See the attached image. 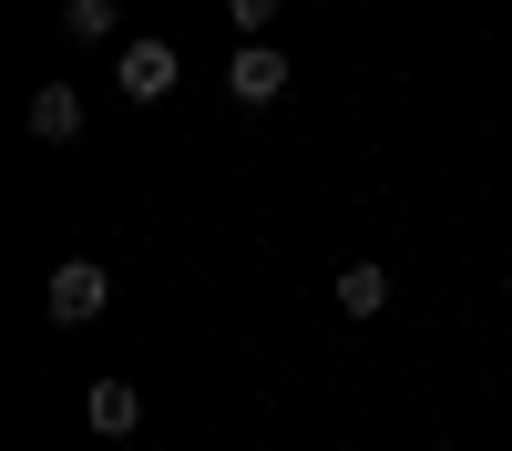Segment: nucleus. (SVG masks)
<instances>
[{
  "instance_id": "1",
  "label": "nucleus",
  "mask_w": 512,
  "mask_h": 451,
  "mask_svg": "<svg viewBox=\"0 0 512 451\" xmlns=\"http://www.w3.org/2000/svg\"><path fill=\"white\" fill-rule=\"evenodd\" d=\"M103 298H113V277H103L93 257H62V267H52V287H41V308H52L62 328H82V318H103Z\"/></svg>"
},
{
  "instance_id": "2",
  "label": "nucleus",
  "mask_w": 512,
  "mask_h": 451,
  "mask_svg": "<svg viewBox=\"0 0 512 451\" xmlns=\"http://www.w3.org/2000/svg\"><path fill=\"white\" fill-rule=\"evenodd\" d=\"M113 82H123L134 103H164V93L185 82V62H175V41H123V52H113Z\"/></svg>"
},
{
  "instance_id": "3",
  "label": "nucleus",
  "mask_w": 512,
  "mask_h": 451,
  "mask_svg": "<svg viewBox=\"0 0 512 451\" xmlns=\"http://www.w3.org/2000/svg\"><path fill=\"white\" fill-rule=\"evenodd\" d=\"M226 93H236L246 113H256V103H277V93H287V52H277V41H246V52L226 62Z\"/></svg>"
},
{
  "instance_id": "4",
  "label": "nucleus",
  "mask_w": 512,
  "mask_h": 451,
  "mask_svg": "<svg viewBox=\"0 0 512 451\" xmlns=\"http://www.w3.org/2000/svg\"><path fill=\"white\" fill-rule=\"evenodd\" d=\"M82 421H93L103 441H134V431H144V390H134V380H93V400H82Z\"/></svg>"
},
{
  "instance_id": "5",
  "label": "nucleus",
  "mask_w": 512,
  "mask_h": 451,
  "mask_svg": "<svg viewBox=\"0 0 512 451\" xmlns=\"http://www.w3.org/2000/svg\"><path fill=\"white\" fill-rule=\"evenodd\" d=\"M338 308H349V318H390V267L349 257V267H338Z\"/></svg>"
},
{
  "instance_id": "6",
  "label": "nucleus",
  "mask_w": 512,
  "mask_h": 451,
  "mask_svg": "<svg viewBox=\"0 0 512 451\" xmlns=\"http://www.w3.org/2000/svg\"><path fill=\"white\" fill-rule=\"evenodd\" d=\"M31 134L41 144H72L82 134V93H72V82H41V93H31Z\"/></svg>"
},
{
  "instance_id": "7",
  "label": "nucleus",
  "mask_w": 512,
  "mask_h": 451,
  "mask_svg": "<svg viewBox=\"0 0 512 451\" xmlns=\"http://www.w3.org/2000/svg\"><path fill=\"white\" fill-rule=\"evenodd\" d=\"M113 21H123L113 0H62V31H72V41H113Z\"/></svg>"
},
{
  "instance_id": "8",
  "label": "nucleus",
  "mask_w": 512,
  "mask_h": 451,
  "mask_svg": "<svg viewBox=\"0 0 512 451\" xmlns=\"http://www.w3.org/2000/svg\"><path fill=\"white\" fill-rule=\"evenodd\" d=\"M226 21H236V31L256 41V31H267V21H277V0H226Z\"/></svg>"
}]
</instances>
